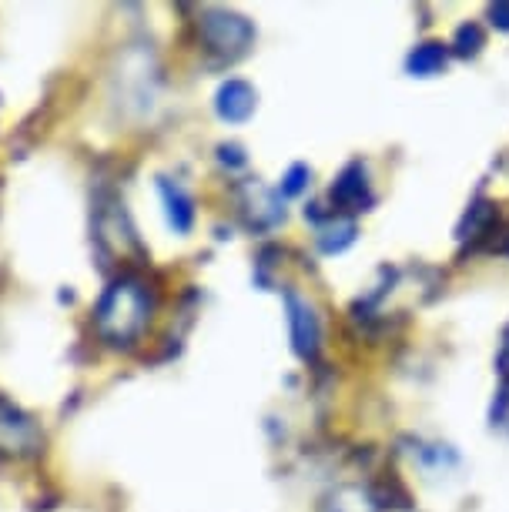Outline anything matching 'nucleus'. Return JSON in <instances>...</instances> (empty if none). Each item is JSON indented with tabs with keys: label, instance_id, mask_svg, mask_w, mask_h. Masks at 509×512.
Returning a JSON list of instances; mask_svg holds the SVG:
<instances>
[{
	"label": "nucleus",
	"instance_id": "39448f33",
	"mask_svg": "<svg viewBox=\"0 0 509 512\" xmlns=\"http://www.w3.org/2000/svg\"><path fill=\"white\" fill-rule=\"evenodd\" d=\"M332 201L339 208H345V211H366L372 205L366 164H362V161L345 164V171L335 178V185H332Z\"/></svg>",
	"mask_w": 509,
	"mask_h": 512
},
{
	"label": "nucleus",
	"instance_id": "7ed1b4c3",
	"mask_svg": "<svg viewBox=\"0 0 509 512\" xmlns=\"http://www.w3.org/2000/svg\"><path fill=\"white\" fill-rule=\"evenodd\" d=\"M41 425H37L24 409L7 402L0 395V452H14V456H31L41 449Z\"/></svg>",
	"mask_w": 509,
	"mask_h": 512
},
{
	"label": "nucleus",
	"instance_id": "f257e3e1",
	"mask_svg": "<svg viewBox=\"0 0 509 512\" xmlns=\"http://www.w3.org/2000/svg\"><path fill=\"white\" fill-rule=\"evenodd\" d=\"M155 312L151 288L138 275H121L104 288L94 305V332L114 349H128L144 335Z\"/></svg>",
	"mask_w": 509,
	"mask_h": 512
},
{
	"label": "nucleus",
	"instance_id": "f03ea898",
	"mask_svg": "<svg viewBox=\"0 0 509 512\" xmlns=\"http://www.w3.org/2000/svg\"><path fill=\"white\" fill-rule=\"evenodd\" d=\"M198 37L205 44V51L225 57V61H235L255 44V27L248 17L225 11V7H205L198 17Z\"/></svg>",
	"mask_w": 509,
	"mask_h": 512
},
{
	"label": "nucleus",
	"instance_id": "6e6552de",
	"mask_svg": "<svg viewBox=\"0 0 509 512\" xmlns=\"http://www.w3.org/2000/svg\"><path fill=\"white\" fill-rule=\"evenodd\" d=\"M446 44H436V41H429V44H419L416 51L409 54V74H416V77H432V74H439L446 67Z\"/></svg>",
	"mask_w": 509,
	"mask_h": 512
},
{
	"label": "nucleus",
	"instance_id": "0eeeda50",
	"mask_svg": "<svg viewBox=\"0 0 509 512\" xmlns=\"http://www.w3.org/2000/svg\"><path fill=\"white\" fill-rule=\"evenodd\" d=\"M158 191H161V201H165V211H168V225L175 231H191V225H195V201H191V195L185 188L178 185V181H168L161 178L158 181Z\"/></svg>",
	"mask_w": 509,
	"mask_h": 512
},
{
	"label": "nucleus",
	"instance_id": "1a4fd4ad",
	"mask_svg": "<svg viewBox=\"0 0 509 512\" xmlns=\"http://www.w3.org/2000/svg\"><path fill=\"white\" fill-rule=\"evenodd\" d=\"M352 238H355V225L349 218H335L332 215L329 225L319 228V245H322V251H329V255L342 251L345 245H352Z\"/></svg>",
	"mask_w": 509,
	"mask_h": 512
},
{
	"label": "nucleus",
	"instance_id": "9d476101",
	"mask_svg": "<svg viewBox=\"0 0 509 512\" xmlns=\"http://www.w3.org/2000/svg\"><path fill=\"white\" fill-rule=\"evenodd\" d=\"M479 47H483V31H479L476 24L459 27L456 37H453V51L459 57H473V54H479Z\"/></svg>",
	"mask_w": 509,
	"mask_h": 512
},
{
	"label": "nucleus",
	"instance_id": "9b49d317",
	"mask_svg": "<svg viewBox=\"0 0 509 512\" xmlns=\"http://www.w3.org/2000/svg\"><path fill=\"white\" fill-rule=\"evenodd\" d=\"M305 181H309V168H305V164H292V168H288V175H285V181H282V191H285L288 198L302 195Z\"/></svg>",
	"mask_w": 509,
	"mask_h": 512
},
{
	"label": "nucleus",
	"instance_id": "20e7f679",
	"mask_svg": "<svg viewBox=\"0 0 509 512\" xmlns=\"http://www.w3.org/2000/svg\"><path fill=\"white\" fill-rule=\"evenodd\" d=\"M285 308H288L292 349L299 352L302 359H315V355H319V342H322V328H319V318L312 312V305L295 292H285Z\"/></svg>",
	"mask_w": 509,
	"mask_h": 512
},
{
	"label": "nucleus",
	"instance_id": "423d86ee",
	"mask_svg": "<svg viewBox=\"0 0 509 512\" xmlns=\"http://www.w3.org/2000/svg\"><path fill=\"white\" fill-rule=\"evenodd\" d=\"M255 104H258V94H255L252 84H245V81H225L215 94L218 118L232 121V124H242V121L252 118Z\"/></svg>",
	"mask_w": 509,
	"mask_h": 512
},
{
	"label": "nucleus",
	"instance_id": "ddd939ff",
	"mask_svg": "<svg viewBox=\"0 0 509 512\" xmlns=\"http://www.w3.org/2000/svg\"><path fill=\"white\" fill-rule=\"evenodd\" d=\"M499 372L509 379V328H506V335H503V349H499Z\"/></svg>",
	"mask_w": 509,
	"mask_h": 512
},
{
	"label": "nucleus",
	"instance_id": "f8f14e48",
	"mask_svg": "<svg viewBox=\"0 0 509 512\" xmlns=\"http://www.w3.org/2000/svg\"><path fill=\"white\" fill-rule=\"evenodd\" d=\"M489 21H493V27H499V31H509V4L489 7Z\"/></svg>",
	"mask_w": 509,
	"mask_h": 512
}]
</instances>
